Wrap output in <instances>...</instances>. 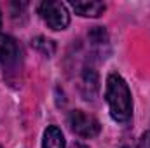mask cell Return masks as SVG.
I'll return each mask as SVG.
<instances>
[{
  "instance_id": "cell-10",
  "label": "cell",
  "mask_w": 150,
  "mask_h": 148,
  "mask_svg": "<svg viewBox=\"0 0 150 148\" xmlns=\"http://www.w3.org/2000/svg\"><path fill=\"white\" fill-rule=\"evenodd\" d=\"M0 26H2V16H0Z\"/></svg>"
},
{
  "instance_id": "cell-2",
  "label": "cell",
  "mask_w": 150,
  "mask_h": 148,
  "mask_svg": "<svg viewBox=\"0 0 150 148\" xmlns=\"http://www.w3.org/2000/svg\"><path fill=\"white\" fill-rule=\"evenodd\" d=\"M38 12L45 25L52 30H65L70 23V14L61 2H42Z\"/></svg>"
},
{
  "instance_id": "cell-7",
  "label": "cell",
  "mask_w": 150,
  "mask_h": 148,
  "mask_svg": "<svg viewBox=\"0 0 150 148\" xmlns=\"http://www.w3.org/2000/svg\"><path fill=\"white\" fill-rule=\"evenodd\" d=\"M89 38L93 40V44H107V32L101 28V26H94L91 32H89Z\"/></svg>"
},
{
  "instance_id": "cell-6",
  "label": "cell",
  "mask_w": 150,
  "mask_h": 148,
  "mask_svg": "<svg viewBox=\"0 0 150 148\" xmlns=\"http://www.w3.org/2000/svg\"><path fill=\"white\" fill-rule=\"evenodd\" d=\"M42 148H65V136L56 125H49L45 129Z\"/></svg>"
},
{
  "instance_id": "cell-3",
  "label": "cell",
  "mask_w": 150,
  "mask_h": 148,
  "mask_svg": "<svg viewBox=\"0 0 150 148\" xmlns=\"http://www.w3.org/2000/svg\"><path fill=\"white\" fill-rule=\"evenodd\" d=\"M68 124H70V129L75 134H79L82 138H94L100 134V129H101L100 122L93 115H89L82 110L72 111L68 117Z\"/></svg>"
},
{
  "instance_id": "cell-1",
  "label": "cell",
  "mask_w": 150,
  "mask_h": 148,
  "mask_svg": "<svg viewBox=\"0 0 150 148\" xmlns=\"http://www.w3.org/2000/svg\"><path fill=\"white\" fill-rule=\"evenodd\" d=\"M105 98H107L112 118L119 124H126L133 113V99H131V91L126 80L119 73H110L107 77Z\"/></svg>"
},
{
  "instance_id": "cell-8",
  "label": "cell",
  "mask_w": 150,
  "mask_h": 148,
  "mask_svg": "<svg viewBox=\"0 0 150 148\" xmlns=\"http://www.w3.org/2000/svg\"><path fill=\"white\" fill-rule=\"evenodd\" d=\"M136 148H150V131H147V132L142 134V138H140Z\"/></svg>"
},
{
  "instance_id": "cell-11",
  "label": "cell",
  "mask_w": 150,
  "mask_h": 148,
  "mask_svg": "<svg viewBox=\"0 0 150 148\" xmlns=\"http://www.w3.org/2000/svg\"><path fill=\"white\" fill-rule=\"evenodd\" d=\"M0 148H2V147H0Z\"/></svg>"
},
{
  "instance_id": "cell-4",
  "label": "cell",
  "mask_w": 150,
  "mask_h": 148,
  "mask_svg": "<svg viewBox=\"0 0 150 148\" xmlns=\"http://www.w3.org/2000/svg\"><path fill=\"white\" fill-rule=\"evenodd\" d=\"M72 9L79 16L84 18H98L105 12L107 5L103 2H72Z\"/></svg>"
},
{
  "instance_id": "cell-9",
  "label": "cell",
  "mask_w": 150,
  "mask_h": 148,
  "mask_svg": "<svg viewBox=\"0 0 150 148\" xmlns=\"http://www.w3.org/2000/svg\"><path fill=\"white\" fill-rule=\"evenodd\" d=\"M72 148H89L87 145H84V143H74V147Z\"/></svg>"
},
{
  "instance_id": "cell-5",
  "label": "cell",
  "mask_w": 150,
  "mask_h": 148,
  "mask_svg": "<svg viewBox=\"0 0 150 148\" xmlns=\"http://www.w3.org/2000/svg\"><path fill=\"white\" fill-rule=\"evenodd\" d=\"M18 58V45L7 35L0 33V63H12Z\"/></svg>"
}]
</instances>
